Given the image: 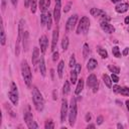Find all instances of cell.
<instances>
[{
	"mask_svg": "<svg viewBox=\"0 0 129 129\" xmlns=\"http://www.w3.org/2000/svg\"><path fill=\"white\" fill-rule=\"evenodd\" d=\"M32 101H33V105H34L35 109L38 112L43 110V107H44L43 97H42L41 93L39 92V90L36 87L32 88Z\"/></svg>",
	"mask_w": 129,
	"mask_h": 129,
	"instance_id": "6da1fadb",
	"label": "cell"
},
{
	"mask_svg": "<svg viewBox=\"0 0 129 129\" xmlns=\"http://www.w3.org/2000/svg\"><path fill=\"white\" fill-rule=\"evenodd\" d=\"M21 73H22V77L24 79L25 85L27 87H31V81H32V74H31V70L27 63V61L24 59L21 61Z\"/></svg>",
	"mask_w": 129,
	"mask_h": 129,
	"instance_id": "7a4b0ae2",
	"label": "cell"
},
{
	"mask_svg": "<svg viewBox=\"0 0 129 129\" xmlns=\"http://www.w3.org/2000/svg\"><path fill=\"white\" fill-rule=\"evenodd\" d=\"M77 112H78V107H77V99L75 97L72 98L71 104L69 106V123L70 126L74 127L77 119Z\"/></svg>",
	"mask_w": 129,
	"mask_h": 129,
	"instance_id": "3957f363",
	"label": "cell"
},
{
	"mask_svg": "<svg viewBox=\"0 0 129 129\" xmlns=\"http://www.w3.org/2000/svg\"><path fill=\"white\" fill-rule=\"evenodd\" d=\"M90 28V20L87 16H83L80 21H79V24H78V27H77V34H86L88 32Z\"/></svg>",
	"mask_w": 129,
	"mask_h": 129,
	"instance_id": "277c9868",
	"label": "cell"
},
{
	"mask_svg": "<svg viewBox=\"0 0 129 129\" xmlns=\"http://www.w3.org/2000/svg\"><path fill=\"white\" fill-rule=\"evenodd\" d=\"M8 96H9V99L12 102V104L14 106H17L18 105V90H17V86L14 82L10 83V90H9Z\"/></svg>",
	"mask_w": 129,
	"mask_h": 129,
	"instance_id": "5b68a950",
	"label": "cell"
},
{
	"mask_svg": "<svg viewBox=\"0 0 129 129\" xmlns=\"http://www.w3.org/2000/svg\"><path fill=\"white\" fill-rule=\"evenodd\" d=\"M24 19H20L19 20V25H18V36H17V40H16V44H15V54L16 56L19 55L20 52V42L22 40V33H23V25H24Z\"/></svg>",
	"mask_w": 129,
	"mask_h": 129,
	"instance_id": "8992f818",
	"label": "cell"
},
{
	"mask_svg": "<svg viewBox=\"0 0 129 129\" xmlns=\"http://www.w3.org/2000/svg\"><path fill=\"white\" fill-rule=\"evenodd\" d=\"M23 118H24V121L27 125V127L29 129H37L38 128V125L35 123V121L33 120V117H32V114L31 112L29 111V107H28V110L24 112V115H23Z\"/></svg>",
	"mask_w": 129,
	"mask_h": 129,
	"instance_id": "52a82bcc",
	"label": "cell"
},
{
	"mask_svg": "<svg viewBox=\"0 0 129 129\" xmlns=\"http://www.w3.org/2000/svg\"><path fill=\"white\" fill-rule=\"evenodd\" d=\"M87 86H88L89 88H92L94 93H96V92L98 91L99 83H98L97 77H96L94 74H91V75H89V77L87 78Z\"/></svg>",
	"mask_w": 129,
	"mask_h": 129,
	"instance_id": "ba28073f",
	"label": "cell"
},
{
	"mask_svg": "<svg viewBox=\"0 0 129 129\" xmlns=\"http://www.w3.org/2000/svg\"><path fill=\"white\" fill-rule=\"evenodd\" d=\"M77 21H78V15H77V14L72 15V16L68 19V21H67V23H66V31H67V32L73 31L74 28H75V26H76V24H77Z\"/></svg>",
	"mask_w": 129,
	"mask_h": 129,
	"instance_id": "9c48e42d",
	"label": "cell"
},
{
	"mask_svg": "<svg viewBox=\"0 0 129 129\" xmlns=\"http://www.w3.org/2000/svg\"><path fill=\"white\" fill-rule=\"evenodd\" d=\"M68 114H69V105H68V101L63 98L61 101V107H60V122L61 123L66 121Z\"/></svg>",
	"mask_w": 129,
	"mask_h": 129,
	"instance_id": "30bf717a",
	"label": "cell"
},
{
	"mask_svg": "<svg viewBox=\"0 0 129 129\" xmlns=\"http://www.w3.org/2000/svg\"><path fill=\"white\" fill-rule=\"evenodd\" d=\"M100 26H101V28H102L105 32H107V33H113V32L115 31V27H114L111 23H109V21L102 20L101 23H100Z\"/></svg>",
	"mask_w": 129,
	"mask_h": 129,
	"instance_id": "8fae6325",
	"label": "cell"
},
{
	"mask_svg": "<svg viewBox=\"0 0 129 129\" xmlns=\"http://www.w3.org/2000/svg\"><path fill=\"white\" fill-rule=\"evenodd\" d=\"M60 8H61V3L55 2V6L53 9V19L56 22V24L59 22V19H60Z\"/></svg>",
	"mask_w": 129,
	"mask_h": 129,
	"instance_id": "7c38bea8",
	"label": "cell"
},
{
	"mask_svg": "<svg viewBox=\"0 0 129 129\" xmlns=\"http://www.w3.org/2000/svg\"><path fill=\"white\" fill-rule=\"evenodd\" d=\"M113 91L115 93L121 94L123 96H128L129 97V88L128 87H119V86H114Z\"/></svg>",
	"mask_w": 129,
	"mask_h": 129,
	"instance_id": "4fadbf2b",
	"label": "cell"
},
{
	"mask_svg": "<svg viewBox=\"0 0 129 129\" xmlns=\"http://www.w3.org/2000/svg\"><path fill=\"white\" fill-rule=\"evenodd\" d=\"M128 8H129V3H126V2H120L115 6V10L118 13H124L128 10Z\"/></svg>",
	"mask_w": 129,
	"mask_h": 129,
	"instance_id": "5bb4252c",
	"label": "cell"
},
{
	"mask_svg": "<svg viewBox=\"0 0 129 129\" xmlns=\"http://www.w3.org/2000/svg\"><path fill=\"white\" fill-rule=\"evenodd\" d=\"M57 40H58V28L56 27L52 31V40H51V50L54 51L57 45Z\"/></svg>",
	"mask_w": 129,
	"mask_h": 129,
	"instance_id": "9a60e30c",
	"label": "cell"
},
{
	"mask_svg": "<svg viewBox=\"0 0 129 129\" xmlns=\"http://www.w3.org/2000/svg\"><path fill=\"white\" fill-rule=\"evenodd\" d=\"M39 45H40V50L42 53H44L46 51V48L48 46V39L45 35H42L39 38Z\"/></svg>",
	"mask_w": 129,
	"mask_h": 129,
	"instance_id": "2e32d148",
	"label": "cell"
},
{
	"mask_svg": "<svg viewBox=\"0 0 129 129\" xmlns=\"http://www.w3.org/2000/svg\"><path fill=\"white\" fill-rule=\"evenodd\" d=\"M90 13H91L92 16H94V17H100V18H102V17H104L106 15L105 11H103L102 9H99V8H91Z\"/></svg>",
	"mask_w": 129,
	"mask_h": 129,
	"instance_id": "e0dca14e",
	"label": "cell"
},
{
	"mask_svg": "<svg viewBox=\"0 0 129 129\" xmlns=\"http://www.w3.org/2000/svg\"><path fill=\"white\" fill-rule=\"evenodd\" d=\"M39 58H40V56H39V48L38 47H34L33 48V51H32V57H31L32 64L33 66H36L37 62L39 61Z\"/></svg>",
	"mask_w": 129,
	"mask_h": 129,
	"instance_id": "ac0fdd59",
	"label": "cell"
},
{
	"mask_svg": "<svg viewBox=\"0 0 129 129\" xmlns=\"http://www.w3.org/2000/svg\"><path fill=\"white\" fill-rule=\"evenodd\" d=\"M50 5V0H39V9L41 12H47Z\"/></svg>",
	"mask_w": 129,
	"mask_h": 129,
	"instance_id": "d6986e66",
	"label": "cell"
},
{
	"mask_svg": "<svg viewBox=\"0 0 129 129\" xmlns=\"http://www.w3.org/2000/svg\"><path fill=\"white\" fill-rule=\"evenodd\" d=\"M38 68H39V72H40L41 76H42V77H45V76H46V69H45V62H44L43 56H40V58H39Z\"/></svg>",
	"mask_w": 129,
	"mask_h": 129,
	"instance_id": "ffe728a7",
	"label": "cell"
},
{
	"mask_svg": "<svg viewBox=\"0 0 129 129\" xmlns=\"http://www.w3.org/2000/svg\"><path fill=\"white\" fill-rule=\"evenodd\" d=\"M97 64H98V62H97V60H96L95 58H90L89 61H88V63H87V69H88V71H93V70H95V69L97 68Z\"/></svg>",
	"mask_w": 129,
	"mask_h": 129,
	"instance_id": "44dd1931",
	"label": "cell"
},
{
	"mask_svg": "<svg viewBox=\"0 0 129 129\" xmlns=\"http://www.w3.org/2000/svg\"><path fill=\"white\" fill-rule=\"evenodd\" d=\"M84 86H85L84 80H83V79H80V80L78 81V85H77V88H76V90H75L76 95H79V94L82 93V91H83V89H84Z\"/></svg>",
	"mask_w": 129,
	"mask_h": 129,
	"instance_id": "7402d4cb",
	"label": "cell"
},
{
	"mask_svg": "<svg viewBox=\"0 0 129 129\" xmlns=\"http://www.w3.org/2000/svg\"><path fill=\"white\" fill-rule=\"evenodd\" d=\"M63 70H64V61L60 60L57 64V75H58L59 79H61L63 76Z\"/></svg>",
	"mask_w": 129,
	"mask_h": 129,
	"instance_id": "603a6c76",
	"label": "cell"
},
{
	"mask_svg": "<svg viewBox=\"0 0 129 129\" xmlns=\"http://www.w3.org/2000/svg\"><path fill=\"white\" fill-rule=\"evenodd\" d=\"M22 42H23V47H24V50H27V47H28V32L27 31H24L23 30V33H22Z\"/></svg>",
	"mask_w": 129,
	"mask_h": 129,
	"instance_id": "cb8c5ba5",
	"label": "cell"
},
{
	"mask_svg": "<svg viewBox=\"0 0 129 129\" xmlns=\"http://www.w3.org/2000/svg\"><path fill=\"white\" fill-rule=\"evenodd\" d=\"M97 52L102 58H107L108 57V52L105 48H102L101 46H97Z\"/></svg>",
	"mask_w": 129,
	"mask_h": 129,
	"instance_id": "d4e9b609",
	"label": "cell"
},
{
	"mask_svg": "<svg viewBox=\"0 0 129 129\" xmlns=\"http://www.w3.org/2000/svg\"><path fill=\"white\" fill-rule=\"evenodd\" d=\"M70 81L73 85H75L78 81V73L76 72V70H73L71 72V76H70Z\"/></svg>",
	"mask_w": 129,
	"mask_h": 129,
	"instance_id": "484cf974",
	"label": "cell"
},
{
	"mask_svg": "<svg viewBox=\"0 0 129 129\" xmlns=\"http://www.w3.org/2000/svg\"><path fill=\"white\" fill-rule=\"evenodd\" d=\"M70 90H71L70 82H69V81H66V82H64V84H63V86H62V94H63V96L69 95Z\"/></svg>",
	"mask_w": 129,
	"mask_h": 129,
	"instance_id": "4316f807",
	"label": "cell"
},
{
	"mask_svg": "<svg viewBox=\"0 0 129 129\" xmlns=\"http://www.w3.org/2000/svg\"><path fill=\"white\" fill-rule=\"evenodd\" d=\"M103 81H104L105 85H106L108 88H111V87H112V79H111V77H109L107 74L103 75Z\"/></svg>",
	"mask_w": 129,
	"mask_h": 129,
	"instance_id": "83f0119b",
	"label": "cell"
},
{
	"mask_svg": "<svg viewBox=\"0 0 129 129\" xmlns=\"http://www.w3.org/2000/svg\"><path fill=\"white\" fill-rule=\"evenodd\" d=\"M90 54V47H89V44L88 43H84L83 45V56L84 58H87Z\"/></svg>",
	"mask_w": 129,
	"mask_h": 129,
	"instance_id": "f1b7e54d",
	"label": "cell"
},
{
	"mask_svg": "<svg viewBox=\"0 0 129 129\" xmlns=\"http://www.w3.org/2000/svg\"><path fill=\"white\" fill-rule=\"evenodd\" d=\"M0 35H1V45H4L5 42H6V34H5V30H4V27H3V23L1 24V32H0Z\"/></svg>",
	"mask_w": 129,
	"mask_h": 129,
	"instance_id": "f546056e",
	"label": "cell"
},
{
	"mask_svg": "<svg viewBox=\"0 0 129 129\" xmlns=\"http://www.w3.org/2000/svg\"><path fill=\"white\" fill-rule=\"evenodd\" d=\"M69 43H70V41H69V37H68V36H63V38H62V40H61V48H62L63 51L68 49V47H69Z\"/></svg>",
	"mask_w": 129,
	"mask_h": 129,
	"instance_id": "4dcf8cb0",
	"label": "cell"
},
{
	"mask_svg": "<svg viewBox=\"0 0 129 129\" xmlns=\"http://www.w3.org/2000/svg\"><path fill=\"white\" fill-rule=\"evenodd\" d=\"M112 53H113V55H114L115 57H117V58L121 57V51H120V49H119L118 46H113V48H112Z\"/></svg>",
	"mask_w": 129,
	"mask_h": 129,
	"instance_id": "1f68e13d",
	"label": "cell"
},
{
	"mask_svg": "<svg viewBox=\"0 0 129 129\" xmlns=\"http://www.w3.org/2000/svg\"><path fill=\"white\" fill-rule=\"evenodd\" d=\"M48 12V11H47ZM47 12H42V14L40 15V23L42 26H44L46 24V19H47Z\"/></svg>",
	"mask_w": 129,
	"mask_h": 129,
	"instance_id": "d6a6232c",
	"label": "cell"
},
{
	"mask_svg": "<svg viewBox=\"0 0 129 129\" xmlns=\"http://www.w3.org/2000/svg\"><path fill=\"white\" fill-rule=\"evenodd\" d=\"M108 69H109V71H110L111 73H113V74L118 75V74L120 73V69H119L118 67H115V66L110 64V66H108Z\"/></svg>",
	"mask_w": 129,
	"mask_h": 129,
	"instance_id": "836d02e7",
	"label": "cell"
},
{
	"mask_svg": "<svg viewBox=\"0 0 129 129\" xmlns=\"http://www.w3.org/2000/svg\"><path fill=\"white\" fill-rule=\"evenodd\" d=\"M44 128L45 129H53L54 128V123L52 122V120H46L45 124H44Z\"/></svg>",
	"mask_w": 129,
	"mask_h": 129,
	"instance_id": "e575fe53",
	"label": "cell"
},
{
	"mask_svg": "<svg viewBox=\"0 0 129 129\" xmlns=\"http://www.w3.org/2000/svg\"><path fill=\"white\" fill-rule=\"evenodd\" d=\"M51 22H52L51 15H50L49 12H47V19H46V27H47V29H50L51 28Z\"/></svg>",
	"mask_w": 129,
	"mask_h": 129,
	"instance_id": "d590c367",
	"label": "cell"
},
{
	"mask_svg": "<svg viewBox=\"0 0 129 129\" xmlns=\"http://www.w3.org/2000/svg\"><path fill=\"white\" fill-rule=\"evenodd\" d=\"M36 0H31L30 1V11L32 12V13H35V11H36Z\"/></svg>",
	"mask_w": 129,
	"mask_h": 129,
	"instance_id": "8d00e7d4",
	"label": "cell"
},
{
	"mask_svg": "<svg viewBox=\"0 0 129 129\" xmlns=\"http://www.w3.org/2000/svg\"><path fill=\"white\" fill-rule=\"evenodd\" d=\"M76 57H75V54H72L71 55V58H70V62H69V66L70 68H75L76 66Z\"/></svg>",
	"mask_w": 129,
	"mask_h": 129,
	"instance_id": "74e56055",
	"label": "cell"
},
{
	"mask_svg": "<svg viewBox=\"0 0 129 129\" xmlns=\"http://www.w3.org/2000/svg\"><path fill=\"white\" fill-rule=\"evenodd\" d=\"M111 79H112V82H114V83H118V82H119V77H118V75H116V74H113V73H112Z\"/></svg>",
	"mask_w": 129,
	"mask_h": 129,
	"instance_id": "f35d334b",
	"label": "cell"
},
{
	"mask_svg": "<svg viewBox=\"0 0 129 129\" xmlns=\"http://www.w3.org/2000/svg\"><path fill=\"white\" fill-rule=\"evenodd\" d=\"M75 70H76V72H77L78 74H80V73H81V70H82L81 64H80V63H76V66H75Z\"/></svg>",
	"mask_w": 129,
	"mask_h": 129,
	"instance_id": "ab89813d",
	"label": "cell"
},
{
	"mask_svg": "<svg viewBox=\"0 0 129 129\" xmlns=\"http://www.w3.org/2000/svg\"><path fill=\"white\" fill-rule=\"evenodd\" d=\"M58 57H59V56H58V52H57V51H54V52H53V55H52V60H53V61H56V60L58 59Z\"/></svg>",
	"mask_w": 129,
	"mask_h": 129,
	"instance_id": "60d3db41",
	"label": "cell"
},
{
	"mask_svg": "<svg viewBox=\"0 0 129 129\" xmlns=\"http://www.w3.org/2000/svg\"><path fill=\"white\" fill-rule=\"evenodd\" d=\"M103 121H104V118H103V116H99V117L97 118V124L101 125V124L103 123Z\"/></svg>",
	"mask_w": 129,
	"mask_h": 129,
	"instance_id": "b9f144b4",
	"label": "cell"
},
{
	"mask_svg": "<svg viewBox=\"0 0 129 129\" xmlns=\"http://www.w3.org/2000/svg\"><path fill=\"white\" fill-rule=\"evenodd\" d=\"M91 118H92L91 113H87V114H86V117H85V120H86L87 122H89V121L91 120Z\"/></svg>",
	"mask_w": 129,
	"mask_h": 129,
	"instance_id": "7bdbcfd3",
	"label": "cell"
},
{
	"mask_svg": "<svg viewBox=\"0 0 129 129\" xmlns=\"http://www.w3.org/2000/svg\"><path fill=\"white\" fill-rule=\"evenodd\" d=\"M70 9H71V3H69V4H68V5H67V6L64 7L63 11H64V12L67 13V12H69V11H70Z\"/></svg>",
	"mask_w": 129,
	"mask_h": 129,
	"instance_id": "ee69618b",
	"label": "cell"
},
{
	"mask_svg": "<svg viewBox=\"0 0 129 129\" xmlns=\"http://www.w3.org/2000/svg\"><path fill=\"white\" fill-rule=\"evenodd\" d=\"M30 1H31V0H24V6H25L26 8H28V7L30 6Z\"/></svg>",
	"mask_w": 129,
	"mask_h": 129,
	"instance_id": "f6af8a7d",
	"label": "cell"
},
{
	"mask_svg": "<svg viewBox=\"0 0 129 129\" xmlns=\"http://www.w3.org/2000/svg\"><path fill=\"white\" fill-rule=\"evenodd\" d=\"M128 53H129V48H128V47H125L124 50H123V53H122V54H123V55H127Z\"/></svg>",
	"mask_w": 129,
	"mask_h": 129,
	"instance_id": "bcb514c9",
	"label": "cell"
},
{
	"mask_svg": "<svg viewBox=\"0 0 129 129\" xmlns=\"http://www.w3.org/2000/svg\"><path fill=\"white\" fill-rule=\"evenodd\" d=\"M10 1H11L12 5H13L14 7H16V6H17V2H18V0H10Z\"/></svg>",
	"mask_w": 129,
	"mask_h": 129,
	"instance_id": "7dc6e473",
	"label": "cell"
},
{
	"mask_svg": "<svg viewBox=\"0 0 129 129\" xmlns=\"http://www.w3.org/2000/svg\"><path fill=\"white\" fill-rule=\"evenodd\" d=\"M5 5H6V0H2V10L5 9Z\"/></svg>",
	"mask_w": 129,
	"mask_h": 129,
	"instance_id": "c3c4849f",
	"label": "cell"
},
{
	"mask_svg": "<svg viewBox=\"0 0 129 129\" xmlns=\"http://www.w3.org/2000/svg\"><path fill=\"white\" fill-rule=\"evenodd\" d=\"M124 22H125V24H129V16H126Z\"/></svg>",
	"mask_w": 129,
	"mask_h": 129,
	"instance_id": "681fc988",
	"label": "cell"
},
{
	"mask_svg": "<svg viewBox=\"0 0 129 129\" xmlns=\"http://www.w3.org/2000/svg\"><path fill=\"white\" fill-rule=\"evenodd\" d=\"M57 98V94H56V91H53V100H56Z\"/></svg>",
	"mask_w": 129,
	"mask_h": 129,
	"instance_id": "f907efd6",
	"label": "cell"
},
{
	"mask_svg": "<svg viewBox=\"0 0 129 129\" xmlns=\"http://www.w3.org/2000/svg\"><path fill=\"white\" fill-rule=\"evenodd\" d=\"M95 127H96V126H95L94 124H89V125L87 126V128H95Z\"/></svg>",
	"mask_w": 129,
	"mask_h": 129,
	"instance_id": "816d5d0a",
	"label": "cell"
},
{
	"mask_svg": "<svg viewBox=\"0 0 129 129\" xmlns=\"http://www.w3.org/2000/svg\"><path fill=\"white\" fill-rule=\"evenodd\" d=\"M117 128H118V129H123V126H122L120 123H118V124H117Z\"/></svg>",
	"mask_w": 129,
	"mask_h": 129,
	"instance_id": "f5cc1de1",
	"label": "cell"
},
{
	"mask_svg": "<svg viewBox=\"0 0 129 129\" xmlns=\"http://www.w3.org/2000/svg\"><path fill=\"white\" fill-rule=\"evenodd\" d=\"M125 104H126V107H127V109H128V111H129V100H127Z\"/></svg>",
	"mask_w": 129,
	"mask_h": 129,
	"instance_id": "db71d44e",
	"label": "cell"
},
{
	"mask_svg": "<svg viewBox=\"0 0 129 129\" xmlns=\"http://www.w3.org/2000/svg\"><path fill=\"white\" fill-rule=\"evenodd\" d=\"M111 2H113V3H117V2H121V0H111Z\"/></svg>",
	"mask_w": 129,
	"mask_h": 129,
	"instance_id": "11a10c76",
	"label": "cell"
},
{
	"mask_svg": "<svg viewBox=\"0 0 129 129\" xmlns=\"http://www.w3.org/2000/svg\"><path fill=\"white\" fill-rule=\"evenodd\" d=\"M55 2H60V0H54Z\"/></svg>",
	"mask_w": 129,
	"mask_h": 129,
	"instance_id": "9f6ffc18",
	"label": "cell"
}]
</instances>
